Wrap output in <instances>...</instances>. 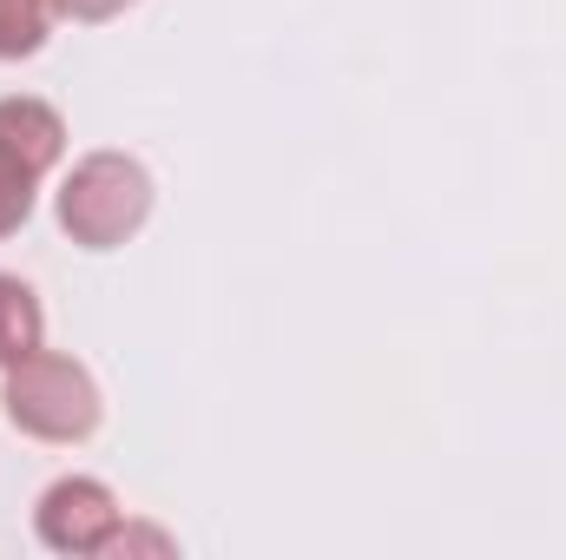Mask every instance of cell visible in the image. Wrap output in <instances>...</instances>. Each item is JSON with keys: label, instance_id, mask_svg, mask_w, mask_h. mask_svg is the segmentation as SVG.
Listing matches in <instances>:
<instances>
[{"label": "cell", "instance_id": "4", "mask_svg": "<svg viewBox=\"0 0 566 560\" xmlns=\"http://www.w3.org/2000/svg\"><path fill=\"white\" fill-rule=\"evenodd\" d=\"M0 145H13L33 172H53L66 158V120L33 93H7L0 100Z\"/></svg>", "mask_w": 566, "mask_h": 560}, {"label": "cell", "instance_id": "6", "mask_svg": "<svg viewBox=\"0 0 566 560\" xmlns=\"http://www.w3.org/2000/svg\"><path fill=\"white\" fill-rule=\"evenodd\" d=\"M40 178H46V172H33L13 145H0V238H13V231L33 218V205H40Z\"/></svg>", "mask_w": 566, "mask_h": 560}, {"label": "cell", "instance_id": "5", "mask_svg": "<svg viewBox=\"0 0 566 560\" xmlns=\"http://www.w3.org/2000/svg\"><path fill=\"white\" fill-rule=\"evenodd\" d=\"M46 350V310H40V290L13 271H0V370H13L20 356Z\"/></svg>", "mask_w": 566, "mask_h": 560}, {"label": "cell", "instance_id": "3", "mask_svg": "<svg viewBox=\"0 0 566 560\" xmlns=\"http://www.w3.org/2000/svg\"><path fill=\"white\" fill-rule=\"evenodd\" d=\"M119 521H126V508H119V495L99 481V475H60V481H46L40 488V501H33V535H40V548L46 554H106V541L119 535Z\"/></svg>", "mask_w": 566, "mask_h": 560}, {"label": "cell", "instance_id": "9", "mask_svg": "<svg viewBox=\"0 0 566 560\" xmlns=\"http://www.w3.org/2000/svg\"><path fill=\"white\" fill-rule=\"evenodd\" d=\"M53 7V20H73V27H106V20H119L126 7H139V0H46Z\"/></svg>", "mask_w": 566, "mask_h": 560}, {"label": "cell", "instance_id": "8", "mask_svg": "<svg viewBox=\"0 0 566 560\" xmlns=\"http://www.w3.org/2000/svg\"><path fill=\"white\" fill-rule=\"evenodd\" d=\"M106 554H113V560H133V554H158V560H171V554H178V541H171L165 528H145V521H119V535L106 541Z\"/></svg>", "mask_w": 566, "mask_h": 560}, {"label": "cell", "instance_id": "2", "mask_svg": "<svg viewBox=\"0 0 566 560\" xmlns=\"http://www.w3.org/2000/svg\"><path fill=\"white\" fill-rule=\"evenodd\" d=\"M0 409L20 435L33 442H53V448H73L86 442L99 416H106V396L93 383V370L66 350H33L20 356L13 370H0Z\"/></svg>", "mask_w": 566, "mask_h": 560}, {"label": "cell", "instance_id": "7", "mask_svg": "<svg viewBox=\"0 0 566 560\" xmlns=\"http://www.w3.org/2000/svg\"><path fill=\"white\" fill-rule=\"evenodd\" d=\"M53 7L46 0H0V60H27L46 46Z\"/></svg>", "mask_w": 566, "mask_h": 560}, {"label": "cell", "instance_id": "1", "mask_svg": "<svg viewBox=\"0 0 566 560\" xmlns=\"http://www.w3.org/2000/svg\"><path fill=\"white\" fill-rule=\"evenodd\" d=\"M151 198H158V185H151V172L133 152H86L60 178L53 211H60V231L80 251H119L126 238L145 231Z\"/></svg>", "mask_w": 566, "mask_h": 560}]
</instances>
